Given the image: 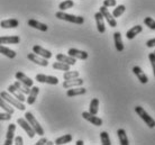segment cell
Returning a JSON list of instances; mask_svg holds the SVG:
<instances>
[{"label": "cell", "mask_w": 155, "mask_h": 145, "mask_svg": "<svg viewBox=\"0 0 155 145\" xmlns=\"http://www.w3.org/2000/svg\"><path fill=\"white\" fill-rule=\"evenodd\" d=\"M55 17H56L58 19L65 20V21L78 24V25H81V24L84 23V18L81 17V16H75V15H71V14H66V12H61V10L55 14Z\"/></svg>", "instance_id": "obj_1"}, {"label": "cell", "mask_w": 155, "mask_h": 145, "mask_svg": "<svg viewBox=\"0 0 155 145\" xmlns=\"http://www.w3.org/2000/svg\"><path fill=\"white\" fill-rule=\"evenodd\" d=\"M0 97L4 99V100H6L9 105H12V106L18 108L19 110L26 109V107H25V105H24L23 102L19 101L18 99H16L15 97H12V94H9V92H7V91H2V92L0 94Z\"/></svg>", "instance_id": "obj_2"}, {"label": "cell", "mask_w": 155, "mask_h": 145, "mask_svg": "<svg viewBox=\"0 0 155 145\" xmlns=\"http://www.w3.org/2000/svg\"><path fill=\"white\" fill-rule=\"evenodd\" d=\"M135 111H136V114L138 115L142 119L144 120V123L146 124V125L150 127V128H154V126H155V120H154V118L151 117L150 115L145 111V109H144L143 107H140V106H136L135 107Z\"/></svg>", "instance_id": "obj_3"}, {"label": "cell", "mask_w": 155, "mask_h": 145, "mask_svg": "<svg viewBox=\"0 0 155 145\" xmlns=\"http://www.w3.org/2000/svg\"><path fill=\"white\" fill-rule=\"evenodd\" d=\"M25 119L29 123V125H31V128L34 130L35 134H37V135H41V136H43V135H44V130H43V127L39 125L38 122L36 120L35 117L33 116V114H31V113L27 111V113L25 114Z\"/></svg>", "instance_id": "obj_4"}, {"label": "cell", "mask_w": 155, "mask_h": 145, "mask_svg": "<svg viewBox=\"0 0 155 145\" xmlns=\"http://www.w3.org/2000/svg\"><path fill=\"white\" fill-rule=\"evenodd\" d=\"M99 12H101L102 17H104V18L108 21V24H109V26H110V27H116V26H117L116 18H115V17H114V16L108 12V9H107L105 6L100 7V10H99Z\"/></svg>", "instance_id": "obj_5"}, {"label": "cell", "mask_w": 155, "mask_h": 145, "mask_svg": "<svg viewBox=\"0 0 155 145\" xmlns=\"http://www.w3.org/2000/svg\"><path fill=\"white\" fill-rule=\"evenodd\" d=\"M17 123H18L20 127H21V128L27 133L28 137L29 138H33L36 135L35 132H34V130L31 128V126L29 125V123H28L26 119H24V118H18V119H17Z\"/></svg>", "instance_id": "obj_6"}, {"label": "cell", "mask_w": 155, "mask_h": 145, "mask_svg": "<svg viewBox=\"0 0 155 145\" xmlns=\"http://www.w3.org/2000/svg\"><path fill=\"white\" fill-rule=\"evenodd\" d=\"M35 79L41 83H47V84H58V79L53 75L36 74Z\"/></svg>", "instance_id": "obj_7"}, {"label": "cell", "mask_w": 155, "mask_h": 145, "mask_svg": "<svg viewBox=\"0 0 155 145\" xmlns=\"http://www.w3.org/2000/svg\"><path fill=\"white\" fill-rule=\"evenodd\" d=\"M82 117L84 118L85 120H88V122L91 123V124L94 126L102 125V119L99 118L98 116H96V115L90 114L89 111H83V113H82Z\"/></svg>", "instance_id": "obj_8"}, {"label": "cell", "mask_w": 155, "mask_h": 145, "mask_svg": "<svg viewBox=\"0 0 155 145\" xmlns=\"http://www.w3.org/2000/svg\"><path fill=\"white\" fill-rule=\"evenodd\" d=\"M69 56L71 58H74V59H79V60H87L89 54L85 51H81V50H78V48H70L69 52H68Z\"/></svg>", "instance_id": "obj_9"}, {"label": "cell", "mask_w": 155, "mask_h": 145, "mask_svg": "<svg viewBox=\"0 0 155 145\" xmlns=\"http://www.w3.org/2000/svg\"><path fill=\"white\" fill-rule=\"evenodd\" d=\"M27 58H28V60H31V62L36 63L37 65H41V67H47V65H48V62H47L46 59H44V58L35 54V53H29V54L27 55Z\"/></svg>", "instance_id": "obj_10"}, {"label": "cell", "mask_w": 155, "mask_h": 145, "mask_svg": "<svg viewBox=\"0 0 155 145\" xmlns=\"http://www.w3.org/2000/svg\"><path fill=\"white\" fill-rule=\"evenodd\" d=\"M84 82V80L81 78H73V79H69V80H64V82H63V88H65V89H69V88H72V87H79V86H82Z\"/></svg>", "instance_id": "obj_11"}, {"label": "cell", "mask_w": 155, "mask_h": 145, "mask_svg": "<svg viewBox=\"0 0 155 145\" xmlns=\"http://www.w3.org/2000/svg\"><path fill=\"white\" fill-rule=\"evenodd\" d=\"M33 52L35 53V54L39 55V56H42V58H44V59H51L52 58V53H51L48 50H46V48H44V47L39 46V45H34L33 46Z\"/></svg>", "instance_id": "obj_12"}, {"label": "cell", "mask_w": 155, "mask_h": 145, "mask_svg": "<svg viewBox=\"0 0 155 145\" xmlns=\"http://www.w3.org/2000/svg\"><path fill=\"white\" fill-rule=\"evenodd\" d=\"M85 92H87V89L85 88H83V87L79 86L77 87V88H69V90L66 91V96L68 97H75V96H81V94H84Z\"/></svg>", "instance_id": "obj_13"}, {"label": "cell", "mask_w": 155, "mask_h": 145, "mask_svg": "<svg viewBox=\"0 0 155 145\" xmlns=\"http://www.w3.org/2000/svg\"><path fill=\"white\" fill-rule=\"evenodd\" d=\"M8 92L9 94H12L14 97H15L16 99H18L19 101L24 102V101H26V98H25V94H21L17 88H16L14 84H10V86L8 87Z\"/></svg>", "instance_id": "obj_14"}, {"label": "cell", "mask_w": 155, "mask_h": 145, "mask_svg": "<svg viewBox=\"0 0 155 145\" xmlns=\"http://www.w3.org/2000/svg\"><path fill=\"white\" fill-rule=\"evenodd\" d=\"M94 18H96V23H97V28L99 33H105L106 31V26H105V20H104V17L101 15L100 12H98L94 14Z\"/></svg>", "instance_id": "obj_15"}, {"label": "cell", "mask_w": 155, "mask_h": 145, "mask_svg": "<svg viewBox=\"0 0 155 145\" xmlns=\"http://www.w3.org/2000/svg\"><path fill=\"white\" fill-rule=\"evenodd\" d=\"M16 130V125L15 124H10L8 126L7 135H6V141H5V145H12L14 142V135H15Z\"/></svg>", "instance_id": "obj_16"}, {"label": "cell", "mask_w": 155, "mask_h": 145, "mask_svg": "<svg viewBox=\"0 0 155 145\" xmlns=\"http://www.w3.org/2000/svg\"><path fill=\"white\" fill-rule=\"evenodd\" d=\"M15 77H16V79L19 81V82L24 83V84H26V86H28L29 88L34 84V81H33L29 77H27L25 73H23V72H17Z\"/></svg>", "instance_id": "obj_17"}, {"label": "cell", "mask_w": 155, "mask_h": 145, "mask_svg": "<svg viewBox=\"0 0 155 145\" xmlns=\"http://www.w3.org/2000/svg\"><path fill=\"white\" fill-rule=\"evenodd\" d=\"M20 42L19 36H0V44H18Z\"/></svg>", "instance_id": "obj_18"}, {"label": "cell", "mask_w": 155, "mask_h": 145, "mask_svg": "<svg viewBox=\"0 0 155 145\" xmlns=\"http://www.w3.org/2000/svg\"><path fill=\"white\" fill-rule=\"evenodd\" d=\"M133 72L136 74V77L138 78V80H140V83H147L148 82V78H147V75L145 74L143 72V70L140 69V67H134L133 68Z\"/></svg>", "instance_id": "obj_19"}, {"label": "cell", "mask_w": 155, "mask_h": 145, "mask_svg": "<svg viewBox=\"0 0 155 145\" xmlns=\"http://www.w3.org/2000/svg\"><path fill=\"white\" fill-rule=\"evenodd\" d=\"M38 92H39V88H38V87L31 86V89L29 90V94H28V98L26 99V101H27L28 105H33V104L35 102Z\"/></svg>", "instance_id": "obj_20"}, {"label": "cell", "mask_w": 155, "mask_h": 145, "mask_svg": "<svg viewBox=\"0 0 155 145\" xmlns=\"http://www.w3.org/2000/svg\"><path fill=\"white\" fill-rule=\"evenodd\" d=\"M28 26H31L33 28H36V29H38L41 31H46L48 29V26H47L46 24H43V23H39L37 20L35 19H29L27 21Z\"/></svg>", "instance_id": "obj_21"}, {"label": "cell", "mask_w": 155, "mask_h": 145, "mask_svg": "<svg viewBox=\"0 0 155 145\" xmlns=\"http://www.w3.org/2000/svg\"><path fill=\"white\" fill-rule=\"evenodd\" d=\"M114 41H115V47L118 52L124 51V44L121 41V34L119 31H115L114 33Z\"/></svg>", "instance_id": "obj_22"}, {"label": "cell", "mask_w": 155, "mask_h": 145, "mask_svg": "<svg viewBox=\"0 0 155 145\" xmlns=\"http://www.w3.org/2000/svg\"><path fill=\"white\" fill-rule=\"evenodd\" d=\"M143 31V27L140 26V25H136L134 27H132L129 31L126 33V38L127 39H133L135 38L136 35H138L140 31Z\"/></svg>", "instance_id": "obj_23"}, {"label": "cell", "mask_w": 155, "mask_h": 145, "mask_svg": "<svg viewBox=\"0 0 155 145\" xmlns=\"http://www.w3.org/2000/svg\"><path fill=\"white\" fill-rule=\"evenodd\" d=\"M56 60H58V62L66 63V64H69V65H74V64L77 63V59L71 58L69 55H64V54H58L56 55Z\"/></svg>", "instance_id": "obj_24"}, {"label": "cell", "mask_w": 155, "mask_h": 145, "mask_svg": "<svg viewBox=\"0 0 155 145\" xmlns=\"http://www.w3.org/2000/svg\"><path fill=\"white\" fill-rule=\"evenodd\" d=\"M0 54L5 55V56H7L9 59H15L17 53H16L14 50H10L9 47L4 46L2 44H0Z\"/></svg>", "instance_id": "obj_25"}, {"label": "cell", "mask_w": 155, "mask_h": 145, "mask_svg": "<svg viewBox=\"0 0 155 145\" xmlns=\"http://www.w3.org/2000/svg\"><path fill=\"white\" fill-rule=\"evenodd\" d=\"M0 26L2 28H16L19 26V20L17 19H6L0 23Z\"/></svg>", "instance_id": "obj_26"}, {"label": "cell", "mask_w": 155, "mask_h": 145, "mask_svg": "<svg viewBox=\"0 0 155 145\" xmlns=\"http://www.w3.org/2000/svg\"><path fill=\"white\" fill-rule=\"evenodd\" d=\"M117 135H118V140H119V143L121 145H128L129 144V141L127 138V134L125 132V130L120 128V130H117Z\"/></svg>", "instance_id": "obj_27"}, {"label": "cell", "mask_w": 155, "mask_h": 145, "mask_svg": "<svg viewBox=\"0 0 155 145\" xmlns=\"http://www.w3.org/2000/svg\"><path fill=\"white\" fill-rule=\"evenodd\" d=\"M98 111H99V99L98 98H93L90 102L89 106V113L92 115H97Z\"/></svg>", "instance_id": "obj_28"}, {"label": "cell", "mask_w": 155, "mask_h": 145, "mask_svg": "<svg viewBox=\"0 0 155 145\" xmlns=\"http://www.w3.org/2000/svg\"><path fill=\"white\" fill-rule=\"evenodd\" d=\"M72 140H73V137H72L71 134H65V135H63L61 137L56 138V140H55V144H58V145L66 144V143H70Z\"/></svg>", "instance_id": "obj_29"}, {"label": "cell", "mask_w": 155, "mask_h": 145, "mask_svg": "<svg viewBox=\"0 0 155 145\" xmlns=\"http://www.w3.org/2000/svg\"><path fill=\"white\" fill-rule=\"evenodd\" d=\"M0 107H1L6 113H8V114H10V115H12L14 114V111H15L14 108L12 107V105H9V104H8L6 100H4L1 97H0Z\"/></svg>", "instance_id": "obj_30"}, {"label": "cell", "mask_w": 155, "mask_h": 145, "mask_svg": "<svg viewBox=\"0 0 155 145\" xmlns=\"http://www.w3.org/2000/svg\"><path fill=\"white\" fill-rule=\"evenodd\" d=\"M14 86H15L16 88H17V89H18L20 92H21V94H29V90H31V89H29V87L26 86V84H24V83H21V82H19L18 80H17V81L14 83Z\"/></svg>", "instance_id": "obj_31"}, {"label": "cell", "mask_w": 155, "mask_h": 145, "mask_svg": "<svg viewBox=\"0 0 155 145\" xmlns=\"http://www.w3.org/2000/svg\"><path fill=\"white\" fill-rule=\"evenodd\" d=\"M53 69L54 70H61V71H69L70 70V67L69 64H66V63H63V62H54L53 63Z\"/></svg>", "instance_id": "obj_32"}, {"label": "cell", "mask_w": 155, "mask_h": 145, "mask_svg": "<svg viewBox=\"0 0 155 145\" xmlns=\"http://www.w3.org/2000/svg\"><path fill=\"white\" fill-rule=\"evenodd\" d=\"M73 6H74V2L72 1V0H65V1H63V2L60 4L58 8H60L61 12H64V10H66V9L73 8Z\"/></svg>", "instance_id": "obj_33"}, {"label": "cell", "mask_w": 155, "mask_h": 145, "mask_svg": "<svg viewBox=\"0 0 155 145\" xmlns=\"http://www.w3.org/2000/svg\"><path fill=\"white\" fill-rule=\"evenodd\" d=\"M125 10H126V7H125L124 5H119L118 7H116L115 9H114V12L111 15H113L115 18H118V17H120V16L124 14Z\"/></svg>", "instance_id": "obj_34"}, {"label": "cell", "mask_w": 155, "mask_h": 145, "mask_svg": "<svg viewBox=\"0 0 155 145\" xmlns=\"http://www.w3.org/2000/svg\"><path fill=\"white\" fill-rule=\"evenodd\" d=\"M80 75V73L78 71H65V73L63 74V79L64 80H69V79H73V78H78Z\"/></svg>", "instance_id": "obj_35"}, {"label": "cell", "mask_w": 155, "mask_h": 145, "mask_svg": "<svg viewBox=\"0 0 155 145\" xmlns=\"http://www.w3.org/2000/svg\"><path fill=\"white\" fill-rule=\"evenodd\" d=\"M100 140L101 143L104 145H110V138H109V134L107 132H101L100 133Z\"/></svg>", "instance_id": "obj_36"}, {"label": "cell", "mask_w": 155, "mask_h": 145, "mask_svg": "<svg viewBox=\"0 0 155 145\" xmlns=\"http://www.w3.org/2000/svg\"><path fill=\"white\" fill-rule=\"evenodd\" d=\"M144 24H145L148 28H151V29H155V20L153 19L152 17H146V18L144 19Z\"/></svg>", "instance_id": "obj_37"}, {"label": "cell", "mask_w": 155, "mask_h": 145, "mask_svg": "<svg viewBox=\"0 0 155 145\" xmlns=\"http://www.w3.org/2000/svg\"><path fill=\"white\" fill-rule=\"evenodd\" d=\"M104 6L106 8L115 7L116 6V0H104Z\"/></svg>", "instance_id": "obj_38"}, {"label": "cell", "mask_w": 155, "mask_h": 145, "mask_svg": "<svg viewBox=\"0 0 155 145\" xmlns=\"http://www.w3.org/2000/svg\"><path fill=\"white\" fill-rule=\"evenodd\" d=\"M12 118V115L8 113H0V120H9Z\"/></svg>", "instance_id": "obj_39"}, {"label": "cell", "mask_w": 155, "mask_h": 145, "mask_svg": "<svg viewBox=\"0 0 155 145\" xmlns=\"http://www.w3.org/2000/svg\"><path fill=\"white\" fill-rule=\"evenodd\" d=\"M148 59H150V62H151V64H152V68L154 69V67H155V53H150Z\"/></svg>", "instance_id": "obj_40"}, {"label": "cell", "mask_w": 155, "mask_h": 145, "mask_svg": "<svg viewBox=\"0 0 155 145\" xmlns=\"http://www.w3.org/2000/svg\"><path fill=\"white\" fill-rule=\"evenodd\" d=\"M15 144L16 145H23L24 144V140L21 136H17V137L15 138Z\"/></svg>", "instance_id": "obj_41"}, {"label": "cell", "mask_w": 155, "mask_h": 145, "mask_svg": "<svg viewBox=\"0 0 155 145\" xmlns=\"http://www.w3.org/2000/svg\"><path fill=\"white\" fill-rule=\"evenodd\" d=\"M146 45H147V47H154V45H155V38L148 39L147 42H146Z\"/></svg>", "instance_id": "obj_42"}, {"label": "cell", "mask_w": 155, "mask_h": 145, "mask_svg": "<svg viewBox=\"0 0 155 145\" xmlns=\"http://www.w3.org/2000/svg\"><path fill=\"white\" fill-rule=\"evenodd\" d=\"M46 142H47V140L45 137H43V138H41L37 143H36V145H44V144H46Z\"/></svg>", "instance_id": "obj_43"}, {"label": "cell", "mask_w": 155, "mask_h": 145, "mask_svg": "<svg viewBox=\"0 0 155 145\" xmlns=\"http://www.w3.org/2000/svg\"><path fill=\"white\" fill-rule=\"evenodd\" d=\"M77 145H83L84 144V142L83 141H81V140H79V141H77V143H75Z\"/></svg>", "instance_id": "obj_44"}, {"label": "cell", "mask_w": 155, "mask_h": 145, "mask_svg": "<svg viewBox=\"0 0 155 145\" xmlns=\"http://www.w3.org/2000/svg\"><path fill=\"white\" fill-rule=\"evenodd\" d=\"M46 144H47V145H52V144H54V143H53V142H51V141H47V142H46Z\"/></svg>", "instance_id": "obj_45"}]
</instances>
